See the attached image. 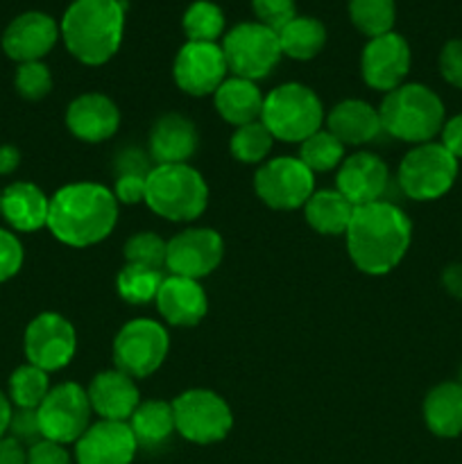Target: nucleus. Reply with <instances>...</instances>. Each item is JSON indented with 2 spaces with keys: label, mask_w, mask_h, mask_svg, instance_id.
<instances>
[{
  "label": "nucleus",
  "mask_w": 462,
  "mask_h": 464,
  "mask_svg": "<svg viewBox=\"0 0 462 464\" xmlns=\"http://www.w3.org/2000/svg\"><path fill=\"white\" fill-rule=\"evenodd\" d=\"M347 252L353 266L371 276L392 272L406 256L412 222L397 204L374 202L356 207L347 229Z\"/></svg>",
  "instance_id": "f257e3e1"
},
{
  "label": "nucleus",
  "mask_w": 462,
  "mask_h": 464,
  "mask_svg": "<svg viewBox=\"0 0 462 464\" xmlns=\"http://www.w3.org/2000/svg\"><path fill=\"white\" fill-rule=\"evenodd\" d=\"M118 222V199L93 181H77L50 198L48 229L68 247H91L107 238Z\"/></svg>",
  "instance_id": "f03ea898"
},
{
  "label": "nucleus",
  "mask_w": 462,
  "mask_h": 464,
  "mask_svg": "<svg viewBox=\"0 0 462 464\" xmlns=\"http://www.w3.org/2000/svg\"><path fill=\"white\" fill-rule=\"evenodd\" d=\"M59 32L68 53L86 66H102L118 53L125 34L122 0H75L63 14Z\"/></svg>",
  "instance_id": "7ed1b4c3"
},
{
  "label": "nucleus",
  "mask_w": 462,
  "mask_h": 464,
  "mask_svg": "<svg viewBox=\"0 0 462 464\" xmlns=\"http://www.w3.org/2000/svg\"><path fill=\"white\" fill-rule=\"evenodd\" d=\"M380 130L406 143H430L442 131L447 109L430 86L410 82L385 93L379 107Z\"/></svg>",
  "instance_id": "20e7f679"
},
{
  "label": "nucleus",
  "mask_w": 462,
  "mask_h": 464,
  "mask_svg": "<svg viewBox=\"0 0 462 464\" xmlns=\"http://www.w3.org/2000/svg\"><path fill=\"white\" fill-rule=\"evenodd\" d=\"M145 204L170 222H193L207 211L208 186L188 163L154 166L145 179Z\"/></svg>",
  "instance_id": "39448f33"
},
{
  "label": "nucleus",
  "mask_w": 462,
  "mask_h": 464,
  "mask_svg": "<svg viewBox=\"0 0 462 464\" xmlns=\"http://www.w3.org/2000/svg\"><path fill=\"white\" fill-rule=\"evenodd\" d=\"M322 121H324V107L320 95L306 84L288 82L272 89L263 100L261 122L270 130L274 140L302 143L322 130Z\"/></svg>",
  "instance_id": "423d86ee"
},
{
  "label": "nucleus",
  "mask_w": 462,
  "mask_h": 464,
  "mask_svg": "<svg viewBox=\"0 0 462 464\" xmlns=\"http://www.w3.org/2000/svg\"><path fill=\"white\" fill-rule=\"evenodd\" d=\"M457 159L442 143L415 145L399 163V186L415 202L444 198L457 179Z\"/></svg>",
  "instance_id": "0eeeda50"
},
{
  "label": "nucleus",
  "mask_w": 462,
  "mask_h": 464,
  "mask_svg": "<svg viewBox=\"0 0 462 464\" xmlns=\"http://www.w3.org/2000/svg\"><path fill=\"white\" fill-rule=\"evenodd\" d=\"M222 53L234 77L252 82L270 75L284 57L276 32L261 23H238L231 27L222 39Z\"/></svg>",
  "instance_id": "6e6552de"
},
{
  "label": "nucleus",
  "mask_w": 462,
  "mask_h": 464,
  "mask_svg": "<svg viewBox=\"0 0 462 464\" xmlns=\"http://www.w3.org/2000/svg\"><path fill=\"white\" fill-rule=\"evenodd\" d=\"M172 412L177 433L193 444L220 442L234 426L229 403L211 390H186L172 401Z\"/></svg>",
  "instance_id": "1a4fd4ad"
},
{
  "label": "nucleus",
  "mask_w": 462,
  "mask_h": 464,
  "mask_svg": "<svg viewBox=\"0 0 462 464\" xmlns=\"http://www.w3.org/2000/svg\"><path fill=\"white\" fill-rule=\"evenodd\" d=\"M170 338L163 324L139 317L118 331L113 340V365L131 379H145L163 365Z\"/></svg>",
  "instance_id": "9d476101"
},
{
  "label": "nucleus",
  "mask_w": 462,
  "mask_h": 464,
  "mask_svg": "<svg viewBox=\"0 0 462 464\" xmlns=\"http://www.w3.org/2000/svg\"><path fill=\"white\" fill-rule=\"evenodd\" d=\"M89 392L77 383H62L50 388L36 415H39L41 435L48 442L72 444L86 433L91 426Z\"/></svg>",
  "instance_id": "9b49d317"
},
{
  "label": "nucleus",
  "mask_w": 462,
  "mask_h": 464,
  "mask_svg": "<svg viewBox=\"0 0 462 464\" xmlns=\"http://www.w3.org/2000/svg\"><path fill=\"white\" fill-rule=\"evenodd\" d=\"M254 190L270 208L293 211L302 208L315 193V177L299 157H276L258 168Z\"/></svg>",
  "instance_id": "f8f14e48"
},
{
  "label": "nucleus",
  "mask_w": 462,
  "mask_h": 464,
  "mask_svg": "<svg viewBox=\"0 0 462 464\" xmlns=\"http://www.w3.org/2000/svg\"><path fill=\"white\" fill-rule=\"evenodd\" d=\"M23 349L30 365L43 372H59L71 365L77 352V334L71 322L59 313H41L27 324Z\"/></svg>",
  "instance_id": "ddd939ff"
},
{
  "label": "nucleus",
  "mask_w": 462,
  "mask_h": 464,
  "mask_svg": "<svg viewBox=\"0 0 462 464\" xmlns=\"http://www.w3.org/2000/svg\"><path fill=\"white\" fill-rule=\"evenodd\" d=\"M225 256V243L216 229H186L168 240L166 267L170 275L199 281L208 276Z\"/></svg>",
  "instance_id": "4468645a"
},
{
  "label": "nucleus",
  "mask_w": 462,
  "mask_h": 464,
  "mask_svg": "<svg viewBox=\"0 0 462 464\" xmlns=\"http://www.w3.org/2000/svg\"><path fill=\"white\" fill-rule=\"evenodd\" d=\"M226 59L222 45L188 41L181 45L172 66V77L184 93L204 98L213 95L226 80Z\"/></svg>",
  "instance_id": "2eb2a0df"
},
{
  "label": "nucleus",
  "mask_w": 462,
  "mask_h": 464,
  "mask_svg": "<svg viewBox=\"0 0 462 464\" xmlns=\"http://www.w3.org/2000/svg\"><path fill=\"white\" fill-rule=\"evenodd\" d=\"M412 53L408 41L397 32H388L370 39L361 57L362 80L370 89L390 93L399 89L410 71Z\"/></svg>",
  "instance_id": "dca6fc26"
},
{
  "label": "nucleus",
  "mask_w": 462,
  "mask_h": 464,
  "mask_svg": "<svg viewBox=\"0 0 462 464\" xmlns=\"http://www.w3.org/2000/svg\"><path fill=\"white\" fill-rule=\"evenodd\" d=\"M139 444L127 421L100 420L75 442L77 464H131Z\"/></svg>",
  "instance_id": "f3484780"
},
{
  "label": "nucleus",
  "mask_w": 462,
  "mask_h": 464,
  "mask_svg": "<svg viewBox=\"0 0 462 464\" xmlns=\"http://www.w3.org/2000/svg\"><path fill=\"white\" fill-rule=\"evenodd\" d=\"M62 36L57 21L43 12H25L14 18L3 34V50L18 63L41 62Z\"/></svg>",
  "instance_id": "a211bd4d"
},
{
  "label": "nucleus",
  "mask_w": 462,
  "mask_h": 464,
  "mask_svg": "<svg viewBox=\"0 0 462 464\" xmlns=\"http://www.w3.org/2000/svg\"><path fill=\"white\" fill-rule=\"evenodd\" d=\"M388 179L390 172L383 159L371 152H356L340 163L335 188L353 207H365V204L380 202L388 188Z\"/></svg>",
  "instance_id": "6ab92c4d"
},
{
  "label": "nucleus",
  "mask_w": 462,
  "mask_h": 464,
  "mask_svg": "<svg viewBox=\"0 0 462 464\" xmlns=\"http://www.w3.org/2000/svg\"><path fill=\"white\" fill-rule=\"evenodd\" d=\"M66 127L75 139L86 143H102L120 127L116 102L102 93L77 95L66 111Z\"/></svg>",
  "instance_id": "aec40b11"
},
{
  "label": "nucleus",
  "mask_w": 462,
  "mask_h": 464,
  "mask_svg": "<svg viewBox=\"0 0 462 464\" xmlns=\"http://www.w3.org/2000/svg\"><path fill=\"white\" fill-rule=\"evenodd\" d=\"M157 311L168 324L188 326L199 324L208 311V299L199 281L186 279V276H163L161 288H159L157 299Z\"/></svg>",
  "instance_id": "412c9836"
},
{
  "label": "nucleus",
  "mask_w": 462,
  "mask_h": 464,
  "mask_svg": "<svg viewBox=\"0 0 462 464\" xmlns=\"http://www.w3.org/2000/svg\"><path fill=\"white\" fill-rule=\"evenodd\" d=\"M91 411L107 421H130L140 403V392L131 376L120 370L100 372L89 385Z\"/></svg>",
  "instance_id": "4be33fe9"
},
{
  "label": "nucleus",
  "mask_w": 462,
  "mask_h": 464,
  "mask_svg": "<svg viewBox=\"0 0 462 464\" xmlns=\"http://www.w3.org/2000/svg\"><path fill=\"white\" fill-rule=\"evenodd\" d=\"M197 130L181 113H166L149 131V157L157 166L186 163L197 150Z\"/></svg>",
  "instance_id": "5701e85b"
},
{
  "label": "nucleus",
  "mask_w": 462,
  "mask_h": 464,
  "mask_svg": "<svg viewBox=\"0 0 462 464\" xmlns=\"http://www.w3.org/2000/svg\"><path fill=\"white\" fill-rule=\"evenodd\" d=\"M50 199L43 190L30 181H14L3 190L0 198V216L7 220L14 231H39L48 225Z\"/></svg>",
  "instance_id": "b1692460"
},
{
  "label": "nucleus",
  "mask_w": 462,
  "mask_h": 464,
  "mask_svg": "<svg viewBox=\"0 0 462 464\" xmlns=\"http://www.w3.org/2000/svg\"><path fill=\"white\" fill-rule=\"evenodd\" d=\"M326 125L342 145H365L380 131V116L365 100H342L329 111Z\"/></svg>",
  "instance_id": "393cba45"
},
{
  "label": "nucleus",
  "mask_w": 462,
  "mask_h": 464,
  "mask_svg": "<svg viewBox=\"0 0 462 464\" xmlns=\"http://www.w3.org/2000/svg\"><path fill=\"white\" fill-rule=\"evenodd\" d=\"M426 429L433 435L451 440L462 435V383L444 381L435 385L421 406Z\"/></svg>",
  "instance_id": "a878e982"
},
{
  "label": "nucleus",
  "mask_w": 462,
  "mask_h": 464,
  "mask_svg": "<svg viewBox=\"0 0 462 464\" xmlns=\"http://www.w3.org/2000/svg\"><path fill=\"white\" fill-rule=\"evenodd\" d=\"M216 109L229 125L243 127L249 122L261 121L263 93L256 82L243 77H226L220 89L213 93Z\"/></svg>",
  "instance_id": "bb28decb"
},
{
  "label": "nucleus",
  "mask_w": 462,
  "mask_h": 464,
  "mask_svg": "<svg viewBox=\"0 0 462 464\" xmlns=\"http://www.w3.org/2000/svg\"><path fill=\"white\" fill-rule=\"evenodd\" d=\"M356 207L340 193L338 188L315 190L306 204H303V216L306 222L324 236H340L347 234L349 225Z\"/></svg>",
  "instance_id": "cd10ccee"
},
{
  "label": "nucleus",
  "mask_w": 462,
  "mask_h": 464,
  "mask_svg": "<svg viewBox=\"0 0 462 464\" xmlns=\"http://www.w3.org/2000/svg\"><path fill=\"white\" fill-rule=\"evenodd\" d=\"M127 424H130L131 433H134L136 444L143 449L161 447L177 430L172 403L159 401V399L140 401Z\"/></svg>",
  "instance_id": "c85d7f7f"
},
{
  "label": "nucleus",
  "mask_w": 462,
  "mask_h": 464,
  "mask_svg": "<svg viewBox=\"0 0 462 464\" xmlns=\"http://www.w3.org/2000/svg\"><path fill=\"white\" fill-rule=\"evenodd\" d=\"M281 53L297 62L317 57L326 44V27L313 16H294L285 27L276 32Z\"/></svg>",
  "instance_id": "c756f323"
},
{
  "label": "nucleus",
  "mask_w": 462,
  "mask_h": 464,
  "mask_svg": "<svg viewBox=\"0 0 462 464\" xmlns=\"http://www.w3.org/2000/svg\"><path fill=\"white\" fill-rule=\"evenodd\" d=\"M349 18L358 32L374 39L392 32L397 5L394 0H349Z\"/></svg>",
  "instance_id": "7c9ffc66"
},
{
  "label": "nucleus",
  "mask_w": 462,
  "mask_h": 464,
  "mask_svg": "<svg viewBox=\"0 0 462 464\" xmlns=\"http://www.w3.org/2000/svg\"><path fill=\"white\" fill-rule=\"evenodd\" d=\"M50 392V379L48 372H43L36 365H21L14 370L9 376V401L16 408H27V411H36L43 403V399Z\"/></svg>",
  "instance_id": "2f4dec72"
},
{
  "label": "nucleus",
  "mask_w": 462,
  "mask_h": 464,
  "mask_svg": "<svg viewBox=\"0 0 462 464\" xmlns=\"http://www.w3.org/2000/svg\"><path fill=\"white\" fill-rule=\"evenodd\" d=\"M186 36L188 41H197V44H216L222 34H225V14L211 0H195L188 5L184 14Z\"/></svg>",
  "instance_id": "473e14b6"
},
{
  "label": "nucleus",
  "mask_w": 462,
  "mask_h": 464,
  "mask_svg": "<svg viewBox=\"0 0 462 464\" xmlns=\"http://www.w3.org/2000/svg\"><path fill=\"white\" fill-rule=\"evenodd\" d=\"M299 161L315 175V172H329L340 168L344 161V145L331 134L329 130H320L308 136L299 145Z\"/></svg>",
  "instance_id": "72a5a7b5"
},
{
  "label": "nucleus",
  "mask_w": 462,
  "mask_h": 464,
  "mask_svg": "<svg viewBox=\"0 0 462 464\" xmlns=\"http://www.w3.org/2000/svg\"><path fill=\"white\" fill-rule=\"evenodd\" d=\"M161 281V270H152V267L131 266V263H127V266L118 272L116 290L125 302L148 304L157 299Z\"/></svg>",
  "instance_id": "f704fd0d"
},
{
  "label": "nucleus",
  "mask_w": 462,
  "mask_h": 464,
  "mask_svg": "<svg viewBox=\"0 0 462 464\" xmlns=\"http://www.w3.org/2000/svg\"><path fill=\"white\" fill-rule=\"evenodd\" d=\"M272 145H274V136L270 134L261 121L249 122V125L236 127L234 136L229 140L231 154L238 159L240 163H263L270 154Z\"/></svg>",
  "instance_id": "c9c22d12"
},
{
  "label": "nucleus",
  "mask_w": 462,
  "mask_h": 464,
  "mask_svg": "<svg viewBox=\"0 0 462 464\" xmlns=\"http://www.w3.org/2000/svg\"><path fill=\"white\" fill-rule=\"evenodd\" d=\"M125 258L131 266L152 267V270H161L166 267V254L168 243L154 231H139V234L130 236L125 243Z\"/></svg>",
  "instance_id": "e433bc0d"
},
{
  "label": "nucleus",
  "mask_w": 462,
  "mask_h": 464,
  "mask_svg": "<svg viewBox=\"0 0 462 464\" xmlns=\"http://www.w3.org/2000/svg\"><path fill=\"white\" fill-rule=\"evenodd\" d=\"M14 84H16L18 95L25 100H41L53 91V75L43 62L18 63Z\"/></svg>",
  "instance_id": "4c0bfd02"
},
{
  "label": "nucleus",
  "mask_w": 462,
  "mask_h": 464,
  "mask_svg": "<svg viewBox=\"0 0 462 464\" xmlns=\"http://www.w3.org/2000/svg\"><path fill=\"white\" fill-rule=\"evenodd\" d=\"M254 14H256L261 25L270 27L272 32H279L288 25L297 14H294V0H252Z\"/></svg>",
  "instance_id": "58836bf2"
},
{
  "label": "nucleus",
  "mask_w": 462,
  "mask_h": 464,
  "mask_svg": "<svg viewBox=\"0 0 462 464\" xmlns=\"http://www.w3.org/2000/svg\"><path fill=\"white\" fill-rule=\"evenodd\" d=\"M23 245L16 234L7 229H0V284L9 281L18 275L23 267Z\"/></svg>",
  "instance_id": "ea45409f"
},
{
  "label": "nucleus",
  "mask_w": 462,
  "mask_h": 464,
  "mask_svg": "<svg viewBox=\"0 0 462 464\" xmlns=\"http://www.w3.org/2000/svg\"><path fill=\"white\" fill-rule=\"evenodd\" d=\"M439 75L453 89L462 91V39H451L439 53Z\"/></svg>",
  "instance_id": "a19ab883"
},
{
  "label": "nucleus",
  "mask_w": 462,
  "mask_h": 464,
  "mask_svg": "<svg viewBox=\"0 0 462 464\" xmlns=\"http://www.w3.org/2000/svg\"><path fill=\"white\" fill-rule=\"evenodd\" d=\"M7 433H12V438H16L21 444H30V447L43 440L39 426V415H36V411H27V408H16L12 412Z\"/></svg>",
  "instance_id": "79ce46f5"
},
{
  "label": "nucleus",
  "mask_w": 462,
  "mask_h": 464,
  "mask_svg": "<svg viewBox=\"0 0 462 464\" xmlns=\"http://www.w3.org/2000/svg\"><path fill=\"white\" fill-rule=\"evenodd\" d=\"M145 179L143 172H118L116 186H113V198L118 204H139L145 202Z\"/></svg>",
  "instance_id": "37998d69"
},
{
  "label": "nucleus",
  "mask_w": 462,
  "mask_h": 464,
  "mask_svg": "<svg viewBox=\"0 0 462 464\" xmlns=\"http://www.w3.org/2000/svg\"><path fill=\"white\" fill-rule=\"evenodd\" d=\"M27 464H72V460L63 444L41 440L27 449Z\"/></svg>",
  "instance_id": "c03bdc74"
},
{
  "label": "nucleus",
  "mask_w": 462,
  "mask_h": 464,
  "mask_svg": "<svg viewBox=\"0 0 462 464\" xmlns=\"http://www.w3.org/2000/svg\"><path fill=\"white\" fill-rule=\"evenodd\" d=\"M439 143L460 161L462 159V113L451 116L444 121L442 131H439Z\"/></svg>",
  "instance_id": "a18cd8bd"
},
{
  "label": "nucleus",
  "mask_w": 462,
  "mask_h": 464,
  "mask_svg": "<svg viewBox=\"0 0 462 464\" xmlns=\"http://www.w3.org/2000/svg\"><path fill=\"white\" fill-rule=\"evenodd\" d=\"M0 464H27L25 444H21L12 435L0 438Z\"/></svg>",
  "instance_id": "49530a36"
},
{
  "label": "nucleus",
  "mask_w": 462,
  "mask_h": 464,
  "mask_svg": "<svg viewBox=\"0 0 462 464\" xmlns=\"http://www.w3.org/2000/svg\"><path fill=\"white\" fill-rule=\"evenodd\" d=\"M442 284L447 288L448 295L462 299V266L460 263H453L447 270L442 272Z\"/></svg>",
  "instance_id": "de8ad7c7"
},
{
  "label": "nucleus",
  "mask_w": 462,
  "mask_h": 464,
  "mask_svg": "<svg viewBox=\"0 0 462 464\" xmlns=\"http://www.w3.org/2000/svg\"><path fill=\"white\" fill-rule=\"evenodd\" d=\"M21 166V152L14 145H0V175H12Z\"/></svg>",
  "instance_id": "09e8293b"
},
{
  "label": "nucleus",
  "mask_w": 462,
  "mask_h": 464,
  "mask_svg": "<svg viewBox=\"0 0 462 464\" xmlns=\"http://www.w3.org/2000/svg\"><path fill=\"white\" fill-rule=\"evenodd\" d=\"M12 412V401H9V397H5V392L0 390V438H5V433L9 430Z\"/></svg>",
  "instance_id": "8fccbe9b"
},
{
  "label": "nucleus",
  "mask_w": 462,
  "mask_h": 464,
  "mask_svg": "<svg viewBox=\"0 0 462 464\" xmlns=\"http://www.w3.org/2000/svg\"><path fill=\"white\" fill-rule=\"evenodd\" d=\"M0 198H3V190H0Z\"/></svg>",
  "instance_id": "3c124183"
},
{
  "label": "nucleus",
  "mask_w": 462,
  "mask_h": 464,
  "mask_svg": "<svg viewBox=\"0 0 462 464\" xmlns=\"http://www.w3.org/2000/svg\"><path fill=\"white\" fill-rule=\"evenodd\" d=\"M460 383H462V381H460Z\"/></svg>",
  "instance_id": "603ef678"
}]
</instances>
